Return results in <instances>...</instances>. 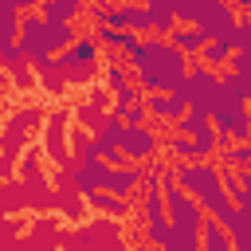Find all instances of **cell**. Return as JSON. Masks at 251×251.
<instances>
[{
	"mask_svg": "<svg viewBox=\"0 0 251 251\" xmlns=\"http://www.w3.org/2000/svg\"><path fill=\"white\" fill-rule=\"evenodd\" d=\"M231 55H235L231 39H208V47L200 51V63L204 67H220V63H231Z\"/></svg>",
	"mask_w": 251,
	"mask_h": 251,
	"instance_id": "15",
	"label": "cell"
},
{
	"mask_svg": "<svg viewBox=\"0 0 251 251\" xmlns=\"http://www.w3.org/2000/svg\"><path fill=\"white\" fill-rule=\"evenodd\" d=\"M235 24H239V16H235V8H231L227 0H200V8H196V27H200L208 39H231V43H235Z\"/></svg>",
	"mask_w": 251,
	"mask_h": 251,
	"instance_id": "5",
	"label": "cell"
},
{
	"mask_svg": "<svg viewBox=\"0 0 251 251\" xmlns=\"http://www.w3.org/2000/svg\"><path fill=\"white\" fill-rule=\"evenodd\" d=\"M165 153L176 157V165H180V161H196V145H192V137H180V133L165 141Z\"/></svg>",
	"mask_w": 251,
	"mask_h": 251,
	"instance_id": "19",
	"label": "cell"
},
{
	"mask_svg": "<svg viewBox=\"0 0 251 251\" xmlns=\"http://www.w3.org/2000/svg\"><path fill=\"white\" fill-rule=\"evenodd\" d=\"M235 12H243V16H251V0H227Z\"/></svg>",
	"mask_w": 251,
	"mask_h": 251,
	"instance_id": "27",
	"label": "cell"
},
{
	"mask_svg": "<svg viewBox=\"0 0 251 251\" xmlns=\"http://www.w3.org/2000/svg\"><path fill=\"white\" fill-rule=\"evenodd\" d=\"M106 82H110L114 94L129 86V82H126V67H122V59H110V63H106Z\"/></svg>",
	"mask_w": 251,
	"mask_h": 251,
	"instance_id": "22",
	"label": "cell"
},
{
	"mask_svg": "<svg viewBox=\"0 0 251 251\" xmlns=\"http://www.w3.org/2000/svg\"><path fill=\"white\" fill-rule=\"evenodd\" d=\"M173 129H176L180 137H200V133H208V129H212V118H208V114H196V110H188V114H184V118H180Z\"/></svg>",
	"mask_w": 251,
	"mask_h": 251,
	"instance_id": "18",
	"label": "cell"
},
{
	"mask_svg": "<svg viewBox=\"0 0 251 251\" xmlns=\"http://www.w3.org/2000/svg\"><path fill=\"white\" fill-rule=\"evenodd\" d=\"M196 8H200V0H173L176 24H180V27H196Z\"/></svg>",
	"mask_w": 251,
	"mask_h": 251,
	"instance_id": "20",
	"label": "cell"
},
{
	"mask_svg": "<svg viewBox=\"0 0 251 251\" xmlns=\"http://www.w3.org/2000/svg\"><path fill=\"white\" fill-rule=\"evenodd\" d=\"M220 165L224 169H235V173H247L251 169V141H235L231 149H224Z\"/></svg>",
	"mask_w": 251,
	"mask_h": 251,
	"instance_id": "17",
	"label": "cell"
},
{
	"mask_svg": "<svg viewBox=\"0 0 251 251\" xmlns=\"http://www.w3.org/2000/svg\"><path fill=\"white\" fill-rule=\"evenodd\" d=\"M86 200H90V208H98V212H106V216H129L126 196H114V192H90Z\"/></svg>",
	"mask_w": 251,
	"mask_h": 251,
	"instance_id": "16",
	"label": "cell"
},
{
	"mask_svg": "<svg viewBox=\"0 0 251 251\" xmlns=\"http://www.w3.org/2000/svg\"><path fill=\"white\" fill-rule=\"evenodd\" d=\"M141 180H145V169H110V180H106V192H114V196H129L133 188H141Z\"/></svg>",
	"mask_w": 251,
	"mask_h": 251,
	"instance_id": "14",
	"label": "cell"
},
{
	"mask_svg": "<svg viewBox=\"0 0 251 251\" xmlns=\"http://www.w3.org/2000/svg\"><path fill=\"white\" fill-rule=\"evenodd\" d=\"M0 59H4V67H12V71H24V63H27V55H24L20 47H4Z\"/></svg>",
	"mask_w": 251,
	"mask_h": 251,
	"instance_id": "25",
	"label": "cell"
},
{
	"mask_svg": "<svg viewBox=\"0 0 251 251\" xmlns=\"http://www.w3.org/2000/svg\"><path fill=\"white\" fill-rule=\"evenodd\" d=\"M173 176H176V184L208 212V220L227 224V220L235 216V204H231V196H227V188H224L220 165H212V161H180V165L173 169Z\"/></svg>",
	"mask_w": 251,
	"mask_h": 251,
	"instance_id": "2",
	"label": "cell"
},
{
	"mask_svg": "<svg viewBox=\"0 0 251 251\" xmlns=\"http://www.w3.org/2000/svg\"><path fill=\"white\" fill-rule=\"evenodd\" d=\"M239 188H243V192H251V169H247V173H239Z\"/></svg>",
	"mask_w": 251,
	"mask_h": 251,
	"instance_id": "28",
	"label": "cell"
},
{
	"mask_svg": "<svg viewBox=\"0 0 251 251\" xmlns=\"http://www.w3.org/2000/svg\"><path fill=\"white\" fill-rule=\"evenodd\" d=\"M165 39H169V43H173L176 51H184L188 59H192V55H200V51L208 47V35H204L200 27H180V24H176V27H173V31L165 35Z\"/></svg>",
	"mask_w": 251,
	"mask_h": 251,
	"instance_id": "11",
	"label": "cell"
},
{
	"mask_svg": "<svg viewBox=\"0 0 251 251\" xmlns=\"http://www.w3.org/2000/svg\"><path fill=\"white\" fill-rule=\"evenodd\" d=\"M157 145H161V137L153 133V126H126V129H122V141H118L126 165H129V161H149V157L157 153Z\"/></svg>",
	"mask_w": 251,
	"mask_h": 251,
	"instance_id": "6",
	"label": "cell"
},
{
	"mask_svg": "<svg viewBox=\"0 0 251 251\" xmlns=\"http://www.w3.org/2000/svg\"><path fill=\"white\" fill-rule=\"evenodd\" d=\"M98 51H102V43H98L94 35H78L67 51L55 55V67H86V63L98 59Z\"/></svg>",
	"mask_w": 251,
	"mask_h": 251,
	"instance_id": "8",
	"label": "cell"
},
{
	"mask_svg": "<svg viewBox=\"0 0 251 251\" xmlns=\"http://www.w3.org/2000/svg\"><path fill=\"white\" fill-rule=\"evenodd\" d=\"M122 4H153V0H122Z\"/></svg>",
	"mask_w": 251,
	"mask_h": 251,
	"instance_id": "29",
	"label": "cell"
},
{
	"mask_svg": "<svg viewBox=\"0 0 251 251\" xmlns=\"http://www.w3.org/2000/svg\"><path fill=\"white\" fill-rule=\"evenodd\" d=\"M212 126H216V133H224L231 141H251V106L220 94V102L212 110Z\"/></svg>",
	"mask_w": 251,
	"mask_h": 251,
	"instance_id": "4",
	"label": "cell"
},
{
	"mask_svg": "<svg viewBox=\"0 0 251 251\" xmlns=\"http://www.w3.org/2000/svg\"><path fill=\"white\" fill-rule=\"evenodd\" d=\"M110 169H114V165H106L102 157H82V161L75 165V188H78L82 196H90V192H106Z\"/></svg>",
	"mask_w": 251,
	"mask_h": 251,
	"instance_id": "7",
	"label": "cell"
},
{
	"mask_svg": "<svg viewBox=\"0 0 251 251\" xmlns=\"http://www.w3.org/2000/svg\"><path fill=\"white\" fill-rule=\"evenodd\" d=\"M180 94H184L188 110L212 118V110H216V102H220V75H216L212 67H204V63H192V67H188V78H184V86H180Z\"/></svg>",
	"mask_w": 251,
	"mask_h": 251,
	"instance_id": "3",
	"label": "cell"
},
{
	"mask_svg": "<svg viewBox=\"0 0 251 251\" xmlns=\"http://www.w3.org/2000/svg\"><path fill=\"white\" fill-rule=\"evenodd\" d=\"M145 106H149V114H153V118L173 122V126L188 114V102H184V94H180V90H176V94H149V98H145Z\"/></svg>",
	"mask_w": 251,
	"mask_h": 251,
	"instance_id": "9",
	"label": "cell"
},
{
	"mask_svg": "<svg viewBox=\"0 0 251 251\" xmlns=\"http://www.w3.org/2000/svg\"><path fill=\"white\" fill-rule=\"evenodd\" d=\"M94 39H98L102 47H114V51H126V55H133V51L141 47V35L118 31V27H94Z\"/></svg>",
	"mask_w": 251,
	"mask_h": 251,
	"instance_id": "13",
	"label": "cell"
},
{
	"mask_svg": "<svg viewBox=\"0 0 251 251\" xmlns=\"http://www.w3.org/2000/svg\"><path fill=\"white\" fill-rule=\"evenodd\" d=\"M129 67H133L137 86L145 94H176L184 86V78H188V55L176 51L161 35L141 39V47L129 55Z\"/></svg>",
	"mask_w": 251,
	"mask_h": 251,
	"instance_id": "1",
	"label": "cell"
},
{
	"mask_svg": "<svg viewBox=\"0 0 251 251\" xmlns=\"http://www.w3.org/2000/svg\"><path fill=\"white\" fill-rule=\"evenodd\" d=\"M20 24H24V12H20L12 0H0V51H4V47H16Z\"/></svg>",
	"mask_w": 251,
	"mask_h": 251,
	"instance_id": "12",
	"label": "cell"
},
{
	"mask_svg": "<svg viewBox=\"0 0 251 251\" xmlns=\"http://www.w3.org/2000/svg\"><path fill=\"white\" fill-rule=\"evenodd\" d=\"M118 118H122L126 126H145V118H149V106H145V102H137V106H126Z\"/></svg>",
	"mask_w": 251,
	"mask_h": 251,
	"instance_id": "24",
	"label": "cell"
},
{
	"mask_svg": "<svg viewBox=\"0 0 251 251\" xmlns=\"http://www.w3.org/2000/svg\"><path fill=\"white\" fill-rule=\"evenodd\" d=\"M82 12H86V0H43L39 4V16L47 24H75Z\"/></svg>",
	"mask_w": 251,
	"mask_h": 251,
	"instance_id": "10",
	"label": "cell"
},
{
	"mask_svg": "<svg viewBox=\"0 0 251 251\" xmlns=\"http://www.w3.org/2000/svg\"><path fill=\"white\" fill-rule=\"evenodd\" d=\"M12 4H16V8L27 16V12H39V4H43V0H12Z\"/></svg>",
	"mask_w": 251,
	"mask_h": 251,
	"instance_id": "26",
	"label": "cell"
},
{
	"mask_svg": "<svg viewBox=\"0 0 251 251\" xmlns=\"http://www.w3.org/2000/svg\"><path fill=\"white\" fill-rule=\"evenodd\" d=\"M149 94L141 90V86H126V90H118V98H114V114H122L126 106H137V102H145Z\"/></svg>",
	"mask_w": 251,
	"mask_h": 251,
	"instance_id": "21",
	"label": "cell"
},
{
	"mask_svg": "<svg viewBox=\"0 0 251 251\" xmlns=\"http://www.w3.org/2000/svg\"><path fill=\"white\" fill-rule=\"evenodd\" d=\"M157 251H161V247H157Z\"/></svg>",
	"mask_w": 251,
	"mask_h": 251,
	"instance_id": "30",
	"label": "cell"
},
{
	"mask_svg": "<svg viewBox=\"0 0 251 251\" xmlns=\"http://www.w3.org/2000/svg\"><path fill=\"white\" fill-rule=\"evenodd\" d=\"M235 51L251 55V16H239V24H235Z\"/></svg>",
	"mask_w": 251,
	"mask_h": 251,
	"instance_id": "23",
	"label": "cell"
}]
</instances>
